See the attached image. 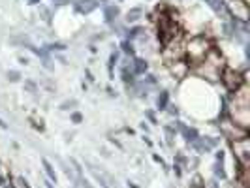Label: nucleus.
<instances>
[{"instance_id": "1", "label": "nucleus", "mask_w": 250, "mask_h": 188, "mask_svg": "<svg viewBox=\"0 0 250 188\" xmlns=\"http://www.w3.org/2000/svg\"><path fill=\"white\" fill-rule=\"evenodd\" d=\"M239 79H241V77H239L237 73H233L231 70H226V72H224V83H226V87H228L230 90H235V89H237V85L241 83Z\"/></svg>"}, {"instance_id": "2", "label": "nucleus", "mask_w": 250, "mask_h": 188, "mask_svg": "<svg viewBox=\"0 0 250 188\" xmlns=\"http://www.w3.org/2000/svg\"><path fill=\"white\" fill-rule=\"evenodd\" d=\"M117 15H119V8H115V6L105 8V19H107V23H113V19Z\"/></svg>"}, {"instance_id": "3", "label": "nucleus", "mask_w": 250, "mask_h": 188, "mask_svg": "<svg viewBox=\"0 0 250 188\" xmlns=\"http://www.w3.org/2000/svg\"><path fill=\"white\" fill-rule=\"evenodd\" d=\"M139 17H141V9H139V8H134V9H130V11H128L126 21H128V23H134V21H137Z\"/></svg>"}, {"instance_id": "4", "label": "nucleus", "mask_w": 250, "mask_h": 188, "mask_svg": "<svg viewBox=\"0 0 250 188\" xmlns=\"http://www.w3.org/2000/svg\"><path fill=\"white\" fill-rule=\"evenodd\" d=\"M145 70H147V62L141 60V58H136V62H134V72H136V73H145Z\"/></svg>"}, {"instance_id": "5", "label": "nucleus", "mask_w": 250, "mask_h": 188, "mask_svg": "<svg viewBox=\"0 0 250 188\" xmlns=\"http://www.w3.org/2000/svg\"><path fill=\"white\" fill-rule=\"evenodd\" d=\"M41 162H43V168H45V171H47V175H49V179H51V181H56V175H55V169L51 168V164H49V162L45 160V158H43Z\"/></svg>"}, {"instance_id": "6", "label": "nucleus", "mask_w": 250, "mask_h": 188, "mask_svg": "<svg viewBox=\"0 0 250 188\" xmlns=\"http://www.w3.org/2000/svg\"><path fill=\"white\" fill-rule=\"evenodd\" d=\"M205 2H209V4H211V8H213L215 11H222V9H224L222 0H205Z\"/></svg>"}, {"instance_id": "7", "label": "nucleus", "mask_w": 250, "mask_h": 188, "mask_svg": "<svg viewBox=\"0 0 250 188\" xmlns=\"http://www.w3.org/2000/svg\"><path fill=\"white\" fill-rule=\"evenodd\" d=\"M156 104H158L160 109H164V107L168 105V92H162V94L158 96V102H156Z\"/></svg>"}, {"instance_id": "8", "label": "nucleus", "mask_w": 250, "mask_h": 188, "mask_svg": "<svg viewBox=\"0 0 250 188\" xmlns=\"http://www.w3.org/2000/svg\"><path fill=\"white\" fill-rule=\"evenodd\" d=\"M233 149H239V145H237V141H235V143H233ZM239 156H241V160H243V162H245V164H247V162H248V151H247V147H245V149H243V151H241V154H239Z\"/></svg>"}, {"instance_id": "9", "label": "nucleus", "mask_w": 250, "mask_h": 188, "mask_svg": "<svg viewBox=\"0 0 250 188\" xmlns=\"http://www.w3.org/2000/svg\"><path fill=\"white\" fill-rule=\"evenodd\" d=\"M8 79L9 81H19L21 79V73L19 72H8Z\"/></svg>"}, {"instance_id": "10", "label": "nucleus", "mask_w": 250, "mask_h": 188, "mask_svg": "<svg viewBox=\"0 0 250 188\" xmlns=\"http://www.w3.org/2000/svg\"><path fill=\"white\" fill-rule=\"evenodd\" d=\"M77 105V102L75 100H70V102H64L62 105H60V109H68V107H75Z\"/></svg>"}, {"instance_id": "11", "label": "nucleus", "mask_w": 250, "mask_h": 188, "mask_svg": "<svg viewBox=\"0 0 250 188\" xmlns=\"http://www.w3.org/2000/svg\"><path fill=\"white\" fill-rule=\"evenodd\" d=\"M24 87H26L30 92H36V85H34L32 81H26V83H24Z\"/></svg>"}, {"instance_id": "12", "label": "nucleus", "mask_w": 250, "mask_h": 188, "mask_svg": "<svg viewBox=\"0 0 250 188\" xmlns=\"http://www.w3.org/2000/svg\"><path fill=\"white\" fill-rule=\"evenodd\" d=\"M122 49H124V53H130V55H132V45H130L128 41H124V43H122Z\"/></svg>"}, {"instance_id": "13", "label": "nucleus", "mask_w": 250, "mask_h": 188, "mask_svg": "<svg viewBox=\"0 0 250 188\" xmlns=\"http://www.w3.org/2000/svg\"><path fill=\"white\" fill-rule=\"evenodd\" d=\"M192 188H203L201 186V179H199V177H196V179H194V186Z\"/></svg>"}, {"instance_id": "14", "label": "nucleus", "mask_w": 250, "mask_h": 188, "mask_svg": "<svg viewBox=\"0 0 250 188\" xmlns=\"http://www.w3.org/2000/svg\"><path fill=\"white\" fill-rule=\"evenodd\" d=\"M139 32H141V28H134V30H132V32H130L128 36H130V38H136V36H137Z\"/></svg>"}, {"instance_id": "15", "label": "nucleus", "mask_w": 250, "mask_h": 188, "mask_svg": "<svg viewBox=\"0 0 250 188\" xmlns=\"http://www.w3.org/2000/svg\"><path fill=\"white\" fill-rule=\"evenodd\" d=\"M216 175H220V177H226V173L222 171V166H218V164H216Z\"/></svg>"}, {"instance_id": "16", "label": "nucleus", "mask_w": 250, "mask_h": 188, "mask_svg": "<svg viewBox=\"0 0 250 188\" xmlns=\"http://www.w3.org/2000/svg\"><path fill=\"white\" fill-rule=\"evenodd\" d=\"M72 119H73V122H81V115H79V113H73Z\"/></svg>"}, {"instance_id": "17", "label": "nucleus", "mask_w": 250, "mask_h": 188, "mask_svg": "<svg viewBox=\"0 0 250 188\" xmlns=\"http://www.w3.org/2000/svg\"><path fill=\"white\" fill-rule=\"evenodd\" d=\"M169 113L171 115H177V107H169Z\"/></svg>"}, {"instance_id": "18", "label": "nucleus", "mask_w": 250, "mask_h": 188, "mask_svg": "<svg viewBox=\"0 0 250 188\" xmlns=\"http://www.w3.org/2000/svg\"><path fill=\"white\" fill-rule=\"evenodd\" d=\"M0 128H8V124H6L4 121H0Z\"/></svg>"}, {"instance_id": "19", "label": "nucleus", "mask_w": 250, "mask_h": 188, "mask_svg": "<svg viewBox=\"0 0 250 188\" xmlns=\"http://www.w3.org/2000/svg\"><path fill=\"white\" fill-rule=\"evenodd\" d=\"M209 185H211L209 188H216V183H209Z\"/></svg>"}, {"instance_id": "20", "label": "nucleus", "mask_w": 250, "mask_h": 188, "mask_svg": "<svg viewBox=\"0 0 250 188\" xmlns=\"http://www.w3.org/2000/svg\"><path fill=\"white\" fill-rule=\"evenodd\" d=\"M53 2H58V4H64L66 0H53Z\"/></svg>"}]
</instances>
